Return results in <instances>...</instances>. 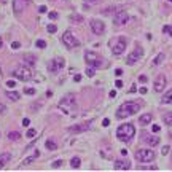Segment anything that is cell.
<instances>
[{
    "mask_svg": "<svg viewBox=\"0 0 172 172\" xmlns=\"http://www.w3.org/2000/svg\"><path fill=\"white\" fill-rule=\"evenodd\" d=\"M59 110L65 115H75L77 113V101H75L73 94L65 96L62 101L59 102Z\"/></svg>",
    "mask_w": 172,
    "mask_h": 172,
    "instance_id": "obj_1",
    "label": "cell"
},
{
    "mask_svg": "<svg viewBox=\"0 0 172 172\" xmlns=\"http://www.w3.org/2000/svg\"><path fill=\"white\" fill-rule=\"evenodd\" d=\"M140 110V105L136 102H124L123 105H120L118 110H116V118H126V116H131L137 113Z\"/></svg>",
    "mask_w": 172,
    "mask_h": 172,
    "instance_id": "obj_2",
    "label": "cell"
},
{
    "mask_svg": "<svg viewBox=\"0 0 172 172\" xmlns=\"http://www.w3.org/2000/svg\"><path fill=\"white\" fill-rule=\"evenodd\" d=\"M116 136H118L120 140L129 142L131 139L136 136V127L132 126L131 123H126V124H123V126L118 127V131H116Z\"/></svg>",
    "mask_w": 172,
    "mask_h": 172,
    "instance_id": "obj_3",
    "label": "cell"
},
{
    "mask_svg": "<svg viewBox=\"0 0 172 172\" xmlns=\"http://www.w3.org/2000/svg\"><path fill=\"white\" fill-rule=\"evenodd\" d=\"M14 78L16 80H21V81H29L32 78V70L29 67H26V65H19V67H16L14 72H13Z\"/></svg>",
    "mask_w": 172,
    "mask_h": 172,
    "instance_id": "obj_4",
    "label": "cell"
},
{
    "mask_svg": "<svg viewBox=\"0 0 172 172\" xmlns=\"http://www.w3.org/2000/svg\"><path fill=\"white\" fill-rule=\"evenodd\" d=\"M126 45H127V40L124 37L115 38V40L112 42V53L115 54V56H121V54L124 53V49H126Z\"/></svg>",
    "mask_w": 172,
    "mask_h": 172,
    "instance_id": "obj_5",
    "label": "cell"
},
{
    "mask_svg": "<svg viewBox=\"0 0 172 172\" xmlns=\"http://www.w3.org/2000/svg\"><path fill=\"white\" fill-rule=\"evenodd\" d=\"M136 159L140 161V163H150V161L155 159V152L148 148H140L136 152Z\"/></svg>",
    "mask_w": 172,
    "mask_h": 172,
    "instance_id": "obj_6",
    "label": "cell"
},
{
    "mask_svg": "<svg viewBox=\"0 0 172 172\" xmlns=\"http://www.w3.org/2000/svg\"><path fill=\"white\" fill-rule=\"evenodd\" d=\"M62 43H64V45L67 46L69 49H73V48H77V46H80L78 38H77L73 34H72L70 30L64 32V35H62Z\"/></svg>",
    "mask_w": 172,
    "mask_h": 172,
    "instance_id": "obj_7",
    "label": "cell"
},
{
    "mask_svg": "<svg viewBox=\"0 0 172 172\" xmlns=\"http://www.w3.org/2000/svg\"><path fill=\"white\" fill-rule=\"evenodd\" d=\"M85 61L91 65V67H101L102 62H104V59L99 56L97 53H92V51H86L85 53Z\"/></svg>",
    "mask_w": 172,
    "mask_h": 172,
    "instance_id": "obj_8",
    "label": "cell"
},
{
    "mask_svg": "<svg viewBox=\"0 0 172 172\" xmlns=\"http://www.w3.org/2000/svg\"><path fill=\"white\" fill-rule=\"evenodd\" d=\"M91 30L94 32L96 35H102L104 32H105V24L102 23V21H99V19H91Z\"/></svg>",
    "mask_w": 172,
    "mask_h": 172,
    "instance_id": "obj_9",
    "label": "cell"
},
{
    "mask_svg": "<svg viewBox=\"0 0 172 172\" xmlns=\"http://www.w3.org/2000/svg\"><path fill=\"white\" fill-rule=\"evenodd\" d=\"M127 21H129V14L121 10V11H118V13L115 14V18H113V24H115V26H124Z\"/></svg>",
    "mask_w": 172,
    "mask_h": 172,
    "instance_id": "obj_10",
    "label": "cell"
},
{
    "mask_svg": "<svg viewBox=\"0 0 172 172\" xmlns=\"http://www.w3.org/2000/svg\"><path fill=\"white\" fill-rule=\"evenodd\" d=\"M64 67V59L62 58H58V59H53L51 62L48 64V69L51 70V72H54V73H56V72H59L61 69Z\"/></svg>",
    "mask_w": 172,
    "mask_h": 172,
    "instance_id": "obj_11",
    "label": "cell"
},
{
    "mask_svg": "<svg viewBox=\"0 0 172 172\" xmlns=\"http://www.w3.org/2000/svg\"><path fill=\"white\" fill-rule=\"evenodd\" d=\"M142 54H143V53H142V49L137 46L136 51H132V53L129 54V56H127V64H129V65H134V64L137 62V61L142 58Z\"/></svg>",
    "mask_w": 172,
    "mask_h": 172,
    "instance_id": "obj_12",
    "label": "cell"
},
{
    "mask_svg": "<svg viewBox=\"0 0 172 172\" xmlns=\"http://www.w3.org/2000/svg\"><path fill=\"white\" fill-rule=\"evenodd\" d=\"M166 83H167V80H166V77L164 75H159L156 80H155V85H153V88H155V91L156 92H161L166 88Z\"/></svg>",
    "mask_w": 172,
    "mask_h": 172,
    "instance_id": "obj_13",
    "label": "cell"
},
{
    "mask_svg": "<svg viewBox=\"0 0 172 172\" xmlns=\"http://www.w3.org/2000/svg\"><path fill=\"white\" fill-rule=\"evenodd\" d=\"M27 5H29V0H13V10L16 13L24 11L27 8Z\"/></svg>",
    "mask_w": 172,
    "mask_h": 172,
    "instance_id": "obj_14",
    "label": "cell"
},
{
    "mask_svg": "<svg viewBox=\"0 0 172 172\" xmlns=\"http://www.w3.org/2000/svg\"><path fill=\"white\" fill-rule=\"evenodd\" d=\"M89 124H91V121H89V123H86V124H75V126L69 127L67 131L72 132V134H80V132H85V131L89 129Z\"/></svg>",
    "mask_w": 172,
    "mask_h": 172,
    "instance_id": "obj_15",
    "label": "cell"
},
{
    "mask_svg": "<svg viewBox=\"0 0 172 172\" xmlns=\"http://www.w3.org/2000/svg\"><path fill=\"white\" fill-rule=\"evenodd\" d=\"M131 166L127 161H115V169L116 170H127Z\"/></svg>",
    "mask_w": 172,
    "mask_h": 172,
    "instance_id": "obj_16",
    "label": "cell"
},
{
    "mask_svg": "<svg viewBox=\"0 0 172 172\" xmlns=\"http://www.w3.org/2000/svg\"><path fill=\"white\" fill-rule=\"evenodd\" d=\"M38 156H40V152H37V150H35V153L32 155V156L26 158V159H24V161H23V163H21V164H23V166H29L30 163H34V161H35V159H37Z\"/></svg>",
    "mask_w": 172,
    "mask_h": 172,
    "instance_id": "obj_17",
    "label": "cell"
},
{
    "mask_svg": "<svg viewBox=\"0 0 172 172\" xmlns=\"http://www.w3.org/2000/svg\"><path fill=\"white\" fill-rule=\"evenodd\" d=\"M150 147H156L158 143H159V137H156V136H148V139H143Z\"/></svg>",
    "mask_w": 172,
    "mask_h": 172,
    "instance_id": "obj_18",
    "label": "cell"
},
{
    "mask_svg": "<svg viewBox=\"0 0 172 172\" xmlns=\"http://www.w3.org/2000/svg\"><path fill=\"white\" fill-rule=\"evenodd\" d=\"M152 118H153V116L150 115V113H143V115L140 116V124H143V126H148L150 123H152Z\"/></svg>",
    "mask_w": 172,
    "mask_h": 172,
    "instance_id": "obj_19",
    "label": "cell"
},
{
    "mask_svg": "<svg viewBox=\"0 0 172 172\" xmlns=\"http://www.w3.org/2000/svg\"><path fill=\"white\" fill-rule=\"evenodd\" d=\"M23 61H24V62H27L29 65H35L37 58L34 56V54H24V56H23Z\"/></svg>",
    "mask_w": 172,
    "mask_h": 172,
    "instance_id": "obj_20",
    "label": "cell"
},
{
    "mask_svg": "<svg viewBox=\"0 0 172 172\" xmlns=\"http://www.w3.org/2000/svg\"><path fill=\"white\" fill-rule=\"evenodd\" d=\"M10 153H3V155H0V169H3L5 167V164L10 161Z\"/></svg>",
    "mask_w": 172,
    "mask_h": 172,
    "instance_id": "obj_21",
    "label": "cell"
},
{
    "mask_svg": "<svg viewBox=\"0 0 172 172\" xmlns=\"http://www.w3.org/2000/svg\"><path fill=\"white\" fill-rule=\"evenodd\" d=\"M161 102L163 104H172V89H169L167 92L163 96V99H161Z\"/></svg>",
    "mask_w": 172,
    "mask_h": 172,
    "instance_id": "obj_22",
    "label": "cell"
},
{
    "mask_svg": "<svg viewBox=\"0 0 172 172\" xmlns=\"http://www.w3.org/2000/svg\"><path fill=\"white\" fill-rule=\"evenodd\" d=\"M45 145H46V148H48V150H51V152H54V150L58 148V143L54 142L53 139H48V140L45 142Z\"/></svg>",
    "mask_w": 172,
    "mask_h": 172,
    "instance_id": "obj_23",
    "label": "cell"
},
{
    "mask_svg": "<svg viewBox=\"0 0 172 172\" xmlns=\"http://www.w3.org/2000/svg\"><path fill=\"white\" fill-rule=\"evenodd\" d=\"M7 96H8V99H11V101H19L21 94L19 92H14V91H7Z\"/></svg>",
    "mask_w": 172,
    "mask_h": 172,
    "instance_id": "obj_24",
    "label": "cell"
},
{
    "mask_svg": "<svg viewBox=\"0 0 172 172\" xmlns=\"http://www.w3.org/2000/svg\"><path fill=\"white\" fill-rule=\"evenodd\" d=\"M163 121L167 126H172V112H169V113H164V116H163Z\"/></svg>",
    "mask_w": 172,
    "mask_h": 172,
    "instance_id": "obj_25",
    "label": "cell"
},
{
    "mask_svg": "<svg viewBox=\"0 0 172 172\" xmlns=\"http://www.w3.org/2000/svg\"><path fill=\"white\" fill-rule=\"evenodd\" d=\"M80 164H81V161H80V158H72L70 159V166H72V167H73V169H78L80 167Z\"/></svg>",
    "mask_w": 172,
    "mask_h": 172,
    "instance_id": "obj_26",
    "label": "cell"
},
{
    "mask_svg": "<svg viewBox=\"0 0 172 172\" xmlns=\"http://www.w3.org/2000/svg\"><path fill=\"white\" fill-rule=\"evenodd\" d=\"M8 139L10 140H18V139H21V134L16 131H11V132H8Z\"/></svg>",
    "mask_w": 172,
    "mask_h": 172,
    "instance_id": "obj_27",
    "label": "cell"
},
{
    "mask_svg": "<svg viewBox=\"0 0 172 172\" xmlns=\"http://www.w3.org/2000/svg\"><path fill=\"white\" fill-rule=\"evenodd\" d=\"M70 21H73V23H81L83 18H81V16H78V14H72L70 16Z\"/></svg>",
    "mask_w": 172,
    "mask_h": 172,
    "instance_id": "obj_28",
    "label": "cell"
},
{
    "mask_svg": "<svg viewBox=\"0 0 172 172\" xmlns=\"http://www.w3.org/2000/svg\"><path fill=\"white\" fill-rule=\"evenodd\" d=\"M161 61H164V54H163V53H161V54H158L153 64H155V65H158V64H161Z\"/></svg>",
    "mask_w": 172,
    "mask_h": 172,
    "instance_id": "obj_29",
    "label": "cell"
},
{
    "mask_svg": "<svg viewBox=\"0 0 172 172\" xmlns=\"http://www.w3.org/2000/svg\"><path fill=\"white\" fill-rule=\"evenodd\" d=\"M24 92H26V94H29V96H34L37 91H35V88H26Z\"/></svg>",
    "mask_w": 172,
    "mask_h": 172,
    "instance_id": "obj_30",
    "label": "cell"
},
{
    "mask_svg": "<svg viewBox=\"0 0 172 172\" xmlns=\"http://www.w3.org/2000/svg\"><path fill=\"white\" fill-rule=\"evenodd\" d=\"M46 29H48V32H49V34H54V32L58 30V27L54 26V24H49V26L46 27Z\"/></svg>",
    "mask_w": 172,
    "mask_h": 172,
    "instance_id": "obj_31",
    "label": "cell"
},
{
    "mask_svg": "<svg viewBox=\"0 0 172 172\" xmlns=\"http://www.w3.org/2000/svg\"><path fill=\"white\" fill-rule=\"evenodd\" d=\"M94 73H96V70H94V67L86 69V75H88V77H94Z\"/></svg>",
    "mask_w": 172,
    "mask_h": 172,
    "instance_id": "obj_32",
    "label": "cell"
},
{
    "mask_svg": "<svg viewBox=\"0 0 172 172\" xmlns=\"http://www.w3.org/2000/svg\"><path fill=\"white\" fill-rule=\"evenodd\" d=\"M35 136H37V131L35 129H29V131H27V137H29V139L30 137H35Z\"/></svg>",
    "mask_w": 172,
    "mask_h": 172,
    "instance_id": "obj_33",
    "label": "cell"
},
{
    "mask_svg": "<svg viewBox=\"0 0 172 172\" xmlns=\"http://www.w3.org/2000/svg\"><path fill=\"white\" fill-rule=\"evenodd\" d=\"M61 164H62V161H61V159H56V161L53 163V169H58V167H61Z\"/></svg>",
    "mask_w": 172,
    "mask_h": 172,
    "instance_id": "obj_34",
    "label": "cell"
},
{
    "mask_svg": "<svg viewBox=\"0 0 172 172\" xmlns=\"http://www.w3.org/2000/svg\"><path fill=\"white\" fill-rule=\"evenodd\" d=\"M37 46H38V48H46V42H43V40H37Z\"/></svg>",
    "mask_w": 172,
    "mask_h": 172,
    "instance_id": "obj_35",
    "label": "cell"
},
{
    "mask_svg": "<svg viewBox=\"0 0 172 172\" xmlns=\"http://www.w3.org/2000/svg\"><path fill=\"white\" fill-rule=\"evenodd\" d=\"M85 3H88V5H94V3H99L101 0H83Z\"/></svg>",
    "mask_w": 172,
    "mask_h": 172,
    "instance_id": "obj_36",
    "label": "cell"
},
{
    "mask_svg": "<svg viewBox=\"0 0 172 172\" xmlns=\"http://www.w3.org/2000/svg\"><path fill=\"white\" fill-rule=\"evenodd\" d=\"M169 150H170V148H169V145H164V147H163V150H161V153H163V155H167V153H169Z\"/></svg>",
    "mask_w": 172,
    "mask_h": 172,
    "instance_id": "obj_37",
    "label": "cell"
},
{
    "mask_svg": "<svg viewBox=\"0 0 172 172\" xmlns=\"http://www.w3.org/2000/svg\"><path fill=\"white\" fill-rule=\"evenodd\" d=\"M48 16H49L51 19H56V18H58V13H56V11H49V13H48Z\"/></svg>",
    "mask_w": 172,
    "mask_h": 172,
    "instance_id": "obj_38",
    "label": "cell"
},
{
    "mask_svg": "<svg viewBox=\"0 0 172 172\" xmlns=\"http://www.w3.org/2000/svg\"><path fill=\"white\" fill-rule=\"evenodd\" d=\"M19 46H21L19 42H13V43H11V48H13V49H18Z\"/></svg>",
    "mask_w": 172,
    "mask_h": 172,
    "instance_id": "obj_39",
    "label": "cell"
},
{
    "mask_svg": "<svg viewBox=\"0 0 172 172\" xmlns=\"http://www.w3.org/2000/svg\"><path fill=\"white\" fill-rule=\"evenodd\" d=\"M14 85H16V83H14L13 80H8V81H7V86H8V88H14Z\"/></svg>",
    "mask_w": 172,
    "mask_h": 172,
    "instance_id": "obj_40",
    "label": "cell"
},
{
    "mask_svg": "<svg viewBox=\"0 0 172 172\" xmlns=\"http://www.w3.org/2000/svg\"><path fill=\"white\" fill-rule=\"evenodd\" d=\"M38 11H40V13H46V11H48V8L45 7V5H42V7L38 8Z\"/></svg>",
    "mask_w": 172,
    "mask_h": 172,
    "instance_id": "obj_41",
    "label": "cell"
},
{
    "mask_svg": "<svg viewBox=\"0 0 172 172\" xmlns=\"http://www.w3.org/2000/svg\"><path fill=\"white\" fill-rule=\"evenodd\" d=\"M110 124V120L108 118H104V121H102V126H105V127H107Z\"/></svg>",
    "mask_w": 172,
    "mask_h": 172,
    "instance_id": "obj_42",
    "label": "cell"
},
{
    "mask_svg": "<svg viewBox=\"0 0 172 172\" xmlns=\"http://www.w3.org/2000/svg\"><path fill=\"white\" fill-rule=\"evenodd\" d=\"M115 86H116V88H123V81H121V80H116Z\"/></svg>",
    "mask_w": 172,
    "mask_h": 172,
    "instance_id": "obj_43",
    "label": "cell"
},
{
    "mask_svg": "<svg viewBox=\"0 0 172 172\" xmlns=\"http://www.w3.org/2000/svg\"><path fill=\"white\" fill-rule=\"evenodd\" d=\"M115 75H116V77H121V75H123V70H121V69H116V70H115Z\"/></svg>",
    "mask_w": 172,
    "mask_h": 172,
    "instance_id": "obj_44",
    "label": "cell"
},
{
    "mask_svg": "<svg viewBox=\"0 0 172 172\" xmlns=\"http://www.w3.org/2000/svg\"><path fill=\"white\" fill-rule=\"evenodd\" d=\"M139 81H140V83H145V81H147V77H145V75H140V77H139Z\"/></svg>",
    "mask_w": 172,
    "mask_h": 172,
    "instance_id": "obj_45",
    "label": "cell"
},
{
    "mask_svg": "<svg viewBox=\"0 0 172 172\" xmlns=\"http://www.w3.org/2000/svg\"><path fill=\"white\" fill-rule=\"evenodd\" d=\"M29 124H30L29 118H24V120H23V126H29Z\"/></svg>",
    "mask_w": 172,
    "mask_h": 172,
    "instance_id": "obj_46",
    "label": "cell"
},
{
    "mask_svg": "<svg viewBox=\"0 0 172 172\" xmlns=\"http://www.w3.org/2000/svg\"><path fill=\"white\" fill-rule=\"evenodd\" d=\"M139 92H140V94H147V88H139Z\"/></svg>",
    "mask_w": 172,
    "mask_h": 172,
    "instance_id": "obj_47",
    "label": "cell"
},
{
    "mask_svg": "<svg viewBox=\"0 0 172 172\" xmlns=\"http://www.w3.org/2000/svg\"><path fill=\"white\" fill-rule=\"evenodd\" d=\"M73 80H75L77 83H78V81H81V75H75V77H73Z\"/></svg>",
    "mask_w": 172,
    "mask_h": 172,
    "instance_id": "obj_48",
    "label": "cell"
},
{
    "mask_svg": "<svg viewBox=\"0 0 172 172\" xmlns=\"http://www.w3.org/2000/svg\"><path fill=\"white\" fill-rule=\"evenodd\" d=\"M159 129H161V127H159L158 124H155V126H153V132H159Z\"/></svg>",
    "mask_w": 172,
    "mask_h": 172,
    "instance_id": "obj_49",
    "label": "cell"
},
{
    "mask_svg": "<svg viewBox=\"0 0 172 172\" xmlns=\"http://www.w3.org/2000/svg\"><path fill=\"white\" fill-rule=\"evenodd\" d=\"M5 110H7V107H5V105H3V104H0V113H3V112H5Z\"/></svg>",
    "mask_w": 172,
    "mask_h": 172,
    "instance_id": "obj_50",
    "label": "cell"
},
{
    "mask_svg": "<svg viewBox=\"0 0 172 172\" xmlns=\"http://www.w3.org/2000/svg\"><path fill=\"white\" fill-rule=\"evenodd\" d=\"M164 32H172V30H170V27H169V26H166V27H164Z\"/></svg>",
    "mask_w": 172,
    "mask_h": 172,
    "instance_id": "obj_51",
    "label": "cell"
},
{
    "mask_svg": "<svg viewBox=\"0 0 172 172\" xmlns=\"http://www.w3.org/2000/svg\"><path fill=\"white\" fill-rule=\"evenodd\" d=\"M2 45H3V42H2V38H0V48H2Z\"/></svg>",
    "mask_w": 172,
    "mask_h": 172,
    "instance_id": "obj_52",
    "label": "cell"
},
{
    "mask_svg": "<svg viewBox=\"0 0 172 172\" xmlns=\"http://www.w3.org/2000/svg\"><path fill=\"white\" fill-rule=\"evenodd\" d=\"M0 73H2V69H0Z\"/></svg>",
    "mask_w": 172,
    "mask_h": 172,
    "instance_id": "obj_53",
    "label": "cell"
},
{
    "mask_svg": "<svg viewBox=\"0 0 172 172\" xmlns=\"http://www.w3.org/2000/svg\"><path fill=\"white\" fill-rule=\"evenodd\" d=\"M170 137H172V132H170Z\"/></svg>",
    "mask_w": 172,
    "mask_h": 172,
    "instance_id": "obj_54",
    "label": "cell"
},
{
    "mask_svg": "<svg viewBox=\"0 0 172 172\" xmlns=\"http://www.w3.org/2000/svg\"><path fill=\"white\" fill-rule=\"evenodd\" d=\"M169 2H172V0H169Z\"/></svg>",
    "mask_w": 172,
    "mask_h": 172,
    "instance_id": "obj_55",
    "label": "cell"
}]
</instances>
